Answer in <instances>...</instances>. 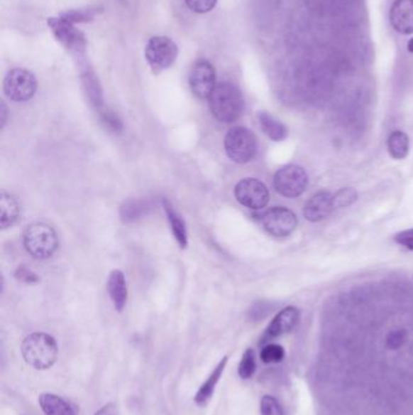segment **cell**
I'll return each mask as SVG.
<instances>
[{"mask_svg": "<svg viewBox=\"0 0 413 415\" xmlns=\"http://www.w3.org/2000/svg\"><path fill=\"white\" fill-rule=\"evenodd\" d=\"M211 113L222 123L238 121L244 111V97L239 87L229 82L216 85L209 97Z\"/></svg>", "mask_w": 413, "mask_h": 415, "instance_id": "obj_1", "label": "cell"}, {"mask_svg": "<svg viewBox=\"0 0 413 415\" xmlns=\"http://www.w3.org/2000/svg\"><path fill=\"white\" fill-rule=\"evenodd\" d=\"M21 352L26 363L34 370H49L57 360V344L49 334L33 333L22 343Z\"/></svg>", "mask_w": 413, "mask_h": 415, "instance_id": "obj_2", "label": "cell"}, {"mask_svg": "<svg viewBox=\"0 0 413 415\" xmlns=\"http://www.w3.org/2000/svg\"><path fill=\"white\" fill-rule=\"evenodd\" d=\"M23 245L33 258L42 260L50 258L58 248L57 233L43 222L29 225L23 233Z\"/></svg>", "mask_w": 413, "mask_h": 415, "instance_id": "obj_3", "label": "cell"}, {"mask_svg": "<svg viewBox=\"0 0 413 415\" xmlns=\"http://www.w3.org/2000/svg\"><path fill=\"white\" fill-rule=\"evenodd\" d=\"M48 26L56 41L82 63L87 46L83 32L75 28L73 23L63 20L62 17H50L48 18Z\"/></svg>", "mask_w": 413, "mask_h": 415, "instance_id": "obj_4", "label": "cell"}, {"mask_svg": "<svg viewBox=\"0 0 413 415\" xmlns=\"http://www.w3.org/2000/svg\"><path fill=\"white\" fill-rule=\"evenodd\" d=\"M224 150L233 162L245 164L253 161L256 156V137L248 128L236 126L226 135Z\"/></svg>", "mask_w": 413, "mask_h": 415, "instance_id": "obj_5", "label": "cell"}, {"mask_svg": "<svg viewBox=\"0 0 413 415\" xmlns=\"http://www.w3.org/2000/svg\"><path fill=\"white\" fill-rule=\"evenodd\" d=\"M145 56L154 75H159L161 72L169 70L176 63L178 48L172 39L164 36H157L150 38L147 43Z\"/></svg>", "mask_w": 413, "mask_h": 415, "instance_id": "obj_6", "label": "cell"}, {"mask_svg": "<svg viewBox=\"0 0 413 415\" xmlns=\"http://www.w3.org/2000/svg\"><path fill=\"white\" fill-rule=\"evenodd\" d=\"M274 188L285 198H297L308 187V175L299 166H282L274 175Z\"/></svg>", "mask_w": 413, "mask_h": 415, "instance_id": "obj_7", "label": "cell"}, {"mask_svg": "<svg viewBox=\"0 0 413 415\" xmlns=\"http://www.w3.org/2000/svg\"><path fill=\"white\" fill-rule=\"evenodd\" d=\"M5 95L13 102H26L37 92L38 82L32 72L23 68H13L5 77Z\"/></svg>", "mask_w": 413, "mask_h": 415, "instance_id": "obj_8", "label": "cell"}, {"mask_svg": "<svg viewBox=\"0 0 413 415\" xmlns=\"http://www.w3.org/2000/svg\"><path fill=\"white\" fill-rule=\"evenodd\" d=\"M263 229L274 237H287L297 227V216L287 208L274 207L260 215Z\"/></svg>", "mask_w": 413, "mask_h": 415, "instance_id": "obj_9", "label": "cell"}, {"mask_svg": "<svg viewBox=\"0 0 413 415\" xmlns=\"http://www.w3.org/2000/svg\"><path fill=\"white\" fill-rule=\"evenodd\" d=\"M234 195L241 205L258 210L265 208L269 202V191L265 183L260 180L248 178L236 183Z\"/></svg>", "mask_w": 413, "mask_h": 415, "instance_id": "obj_10", "label": "cell"}, {"mask_svg": "<svg viewBox=\"0 0 413 415\" xmlns=\"http://www.w3.org/2000/svg\"><path fill=\"white\" fill-rule=\"evenodd\" d=\"M189 87L198 99H209L216 87L215 67L206 60L197 61L190 70Z\"/></svg>", "mask_w": 413, "mask_h": 415, "instance_id": "obj_11", "label": "cell"}, {"mask_svg": "<svg viewBox=\"0 0 413 415\" xmlns=\"http://www.w3.org/2000/svg\"><path fill=\"white\" fill-rule=\"evenodd\" d=\"M298 320H299L298 308L290 306L281 310L269 323L268 328L265 329V334L260 339V344H265L275 338L291 332L297 325Z\"/></svg>", "mask_w": 413, "mask_h": 415, "instance_id": "obj_12", "label": "cell"}, {"mask_svg": "<svg viewBox=\"0 0 413 415\" xmlns=\"http://www.w3.org/2000/svg\"><path fill=\"white\" fill-rule=\"evenodd\" d=\"M334 209V195L326 191L318 192L304 204L303 215L310 222H318L326 219Z\"/></svg>", "mask_w": 413, "mask_h": 415, "instance_id": "obj_13", "label": "cell"}, {"mask_svg": "<svg viewBox=\"0 0 413 415\" xmlns=\"http://www.w3.org/2000/svg\"><path fill=\"white\" fill-rule=\"evenodd\" d=\"M389 20L399 33H413V0H395L390 8Z\"/></svg>", "mask_w": 413, "mask_h": 415, "instance_id": "obj_14", "label": "cell"}, {"mask_svg": "<svg viewBox=\"0 0 413 415\" xmlns=\"http://www.w3.org/2000/svg\"><path fill=\"white\" fill-rule=\"evenodd\" d=\"M107 289L114 308L116 311H123L128 300V286H126L124 274L121 271L114 270L109 274Z\"/></svg>", "mask_w": 413, "mask_h": 415, "instance_id": "obj_15", "label": "cell"}, {"mask_svg": "<svg viewBox=\"0 0 413 415\" xmlns=\"http://www.w3.org/2000/svg\"><path fill=\"white\" fill-rule=\"evenodd\" d=\"M228 363V356H224L221 361H219V365L216 367L215 370H212V373L210 374V377L206 379V382H204L203 385L200 387L198 392L195 394L194 401L199 407H204L209 401H210L212 394L215 392L216 385L217 382H219V379L222 377L224 370H226V365Z\"/></svg>", "mask_w": 413, "mask_h": 415, "instance_id": "obj_16", "label": "cell"}, {"mask_svg": "<svg viewBox=\"0 0 413 415\" xmlns=\"http://www.w3.org/2000/svg\"><path fill=\"white\" fill-rule=\"evenodd\" d=\"M163 207H164L166 216H167L170 227H171L175 239L177 241L178 245L182 249H185L188 245V232H187L186 222L183 221L181 215L176 212L174 205L170 203L169 200H163Z\"/></svg>", "mask_w": 413, "mask_h": 415, "instance_id": "obj_17", "label": "cell"}, {"mask_svg": "<svg viewBox=\"0 0 413 415\" xmlns=\"http://www.w3.org/2000/svg\"><path fill=\"white\" fill-rule=\"evenodd\" d=\"M21 214V207L16 198L9 193H0V226L1 229H8L13 226Z\"/></svg>", "mask_w": 413, "mask_h": 415, "instance_id": "obj_18", "label": "cell"}, {"mask_svg": "<svg viewBox=\"0 0 413 415\" xmlns=\"http://www.w3.org/2000/svg\"><path fill=\"white\" fill-rule=\"evenodd\" d=\"M39 404L45 415H77L75 408L57 394H40Z\"/></svg>", "mask_w": 413, "mask_h": 415, "instance_id": "obj_19", "label": "cell"}, {"mask_svg": "<svg viewBox=\"0 0 413 415\" xmlns=\"http://www.w3.org/2000/svg\"><path fill=\"white\" fill-rule=\"evenodd\" d=\"M258 123L262 131L273 141H282L287 137V128L284 123L268 112L258 113Z\"/></svg>", "mask_w": 413, "mask_h": 415, "instance_id": "obj_20", "label": "cell"}, {"mask_svg": "<svg viewBox=\"0 0 413 415\" xmlns=\"http://www.w3.org/2000/svg\"><path fill=\"white\" fill-rule=\"evenodd\" d=\"M152 208L148 200H130L125 202L120 209V216L125 222H131V221L140 219L141 216L145 215Z\"/></svg>", "mask_w": 413, "mask_h": 415, "instance_id": "obj_21", "label": "cell"}, {"mask_svg": "<svg viewBox=\"0 0 413 415\" xmlns=\"http://www.w3.org/2000/svg\"><path fill=\"white\" fill-rule=\"evenodd\" d=\"M409 136L404 131H394L388 139V151L394 159H404L409 154Z\"/></svg>", "mask_w": 413, "mask_h": 415, "instance_id": "obj_22", "label": "cell"}, {"mask_svg": "<svg viewBox=\"0 0 413 415\" xmlns=\"http://www.w3.org/2000/svg\"><path fill=\"white\" fill-rule=\"evenodd\" d=\"M102 10L97 8L75 9V10H68L66 13L61 14L63 20L70 22V23H87L95 20V17L101 13Z\"/></svg>", "mask_w": 413, "mask_h": 415, "instance_id": "obj_23", "label": "cell"}, {"mask_svg": "<svg viewBox=\"0 0 413 415\" xmlns=\"http://www.w3.org/2000/svg\"><path fill=\"white\" fill-rule=\"evenodd\" d=\"M83 83L84 87L87 89V95L90 97L92 102L99 106L102 104V99H101V89H99V82L96 79V75L94 72L90 71L89 68H85L83 73Z\"/></svg>", "mask_w": 413, "mask_h": 415, "instance_id": "obj_24", "label": "cell"}, {"mask_svg": "<svg viewBox=\"0 0 413 415\" xmlns=\"http://www.w3.org/2000/svg\"><path fill=\"white\" fill-rule=\"evenodd\" d=\"M256 355L253 349H248L245 351L241 361L239 363V368H238V373L241 379L253 378V374L256 372Z\"/></svg>", "mask_w": 413, "mask_h": 415, "instance_id": "obj_25", "label": "cell"}, {"mask_svg": "<svg viewBox=\"0 0 413 415\" xmlns=\"http://www.w3.org/2000/svg\"><path fill=\"white\" fill-rule=\"evenodd\" d=\"M260 360L265 365L279 363L285 358V350L277 344H267L260 350Z\"/></svg>", "mask_w": 413, "mask_h": 415, "instance_id": "obj_26", "label": "cell"}, {"mask_svg": "<svg viewBox=\"0 0 413 415\" xmlns=\"http://www.w3.org/2000/svg\"><path fill=\"white\" fill-rule=\"evenodd\" d=\"M358 200V193L354 188L346 187L341 188L335 195H334V204L335 208L351 207V204L356 203Z\"/></svg>", "mask_w": 413, "mask_h": 415, "instance_id": "obj_27", "label": "cell"}, {"mask_svg": "<svg viewBox=\"0 0 413 415\" xmlns=\"http://www.w3.org/2000/svg\"><path fill=\"white\" fill-rule=\"evenodd\" d=\"M260 415H285V413L275 397L265 394L260 399Z\"/></svg>", "mask_w": 413, "mask_h": 415, "instance_id": "obj_28", "label": "cell"}, {"mask_svg": "<svg viewBox=\"0 0 413 415\" xmlns=\"http://www.w3.org/2000/svg\"><path fill=\"white\" fill-rule=\"evenodd\" d=\"M406 340H407V334L405 330H401V329L392 330L385 338V347L392 351H397L405 345Z\"/></svg>", "mask_w": 413, "mask_h": 415, "instance_id": "obj_29", "label": "cell"}, {"mask_svg": "<svg viewBox=\"0 0 413 415\" xmlns=\"http://www.w3.org/2000/svg\"><path fill=\"white\" fill-rule=\"evenodd\" d=\"M186 4L194 13L206 14L215 9L217 0H186Z\"/></svg>", "mask_w": 413, "mask_h": 415, "instance_id": "obj_30", "label": "cell"}, {"mask_svg": "<svg viewBox=\"0 0 413 415\" xmlns=\"http://www.w3.org/2000/svg\"><path fill=\"white\" fill-rule=\"evenodd\" d=\"M15 277L18 281H21L23 283H29V284L39 282V277H38L37 274H34L33 271L28 270L25 266H21V267H18L15 271Z\"/></svg>", "mask_w": 413, "mask_h": 415, "instance_id": "obj_31", "label": "cell"}, {"mask_svg": "<svg viewBox=\"0 0 413 415\" xmlns=\"http://www.w3.org/2000/svg\"><path fill=\"white\" fill-rule=\"evenodd\" d=\"M394 239H395L397 244L402 245V247H405L409 250H413V229L406 230V231L397 233Z\"/></svg>", "mask_w": 413, "mask_h": 415, "instance_id": "obj_32", "label": "cell"}, {"mask_svg": "<svg viewBox=\"0 0 413 415\" xmlns=\"http://www.w3.org/2000/svg\"><path fill=\"white\" fill-rule=\"evenodd\" d=\"M94 415H116V409L114 404L109 403V404H106L104 407L101 408L99 411H96Z\"/></svg>", "mask_w": 413, "mask_h": 415, "instance_id": "obj_33", "label": "cell"}, {"mask_svg": "<svg viewBox=\"0 0 413 415\" xmlns=\"http://www.w3.org/2000/svg\"><path fill=\"white\" fill-rule=\"evenodd\" d=\"M5 122H6V107L4 102H1V128H4Z\"/></svg>", "mask_w": 413, "mask_h": 415, "instance_id": "obj_34", "label": "cell"}, {"mask_svg": "<svg viewBox=\"0 0 413 415\" xmlns=\"http://www.w3.org/2000/svg\"><path fill=\"white\" fill-rule=\"evenodd\" d=\"M407 50L411 54H413V38L412 39H409V43H407Z\"/></svg>", "mask_w": 413, "mask_h": 415, "instance_id": "obj_35", "label": "cell"}]
</instances>
